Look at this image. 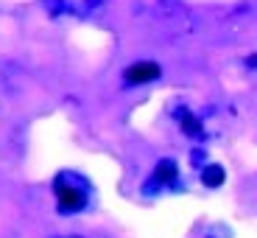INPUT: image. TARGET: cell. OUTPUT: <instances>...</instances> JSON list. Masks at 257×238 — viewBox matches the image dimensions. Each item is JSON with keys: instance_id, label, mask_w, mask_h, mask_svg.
<instances>
[{"instance_id": "1", "label": "cell", "mask_w": 257, "mask_h": 238, "mask_svg": "<svg viewBox=\"0 0 257 238\" xmlns=\"http://www.w3.org/2000/svg\"><path fill=\"white\" fill-rule=\"evenodd\" d=\"M53 191H56L59 210H64V213L81 210V207L87 205V193H84L78 185H73V182H67V177H59V180L53 182Z\"/></svg>"}, {"instance_id": "2", "label": "cell", "mask_w": 257, "mask_h": 238, "mask_svg": "<svg viewBox=\"0 0 257 238\" xmlns=\"http://www.w3.org/2000/svg\"><path fill=\"white\" fill-rule=\"evenodd\" d=\"M154 78H160V64L154 62H137L126 70L128 84H146V82H154Z\"/></svg>"}, {"instance_id": "3", "label": "cell", "mask_w": 257, "mask_h": 238, "mask_svg": "<svg viewBox=\"0 0 257 238\" xmlns=\"http://www.w3.org/2000/svg\"><path fill=\"white\" fill-rule=\"evenodd\" d=\"M201 182H204L207 188H218L221 182H224V168L221 166H207L204 174H201Z\"/></svg>"}, {"instance_id": "4", "label": "cell", "mask_w": 257, "mask_h": 238, "mask_svg": "<svg viewBox=\"0 0 257 238\" xmlns=\"http://www.w3.org/2000/svg\"><path fill=\"white\" fill-rule=\"evenodd\" d=\"M157 180H160V182H171V180H174V177H176V163L174 160H162L160 163V166H157Z\"/></svg>"}, {"instance_id": "5", "label": "cell", "mask_w": 257, "mask_h": 238, "mask_svg": "<svg viewBox=\"0 0 257 238\" xmlns=\"http://www.w3.org/2000/svg\"><path fill=\"white\" fill-rule=\"evenodd\" d=\"M185 129H187V135H199V121L196 118H185Z\"/></svg>"}]
</instances>
